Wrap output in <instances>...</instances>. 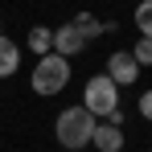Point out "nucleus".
I'll list each match as a JSON object with an SVG mask.
<instances>
[{
    "label": "nucleus",
    "mask_w": 152,
    "mask_h": 152,
    "mask_svg": "<svg viewBox=\"0 0 152 152\" xmlns=\"http://www.w3.org/2000/svg\"><path fill=\"white\" fill-rule=\"evenodd\" d=\"M91 144L99 152H124V124H111V119H99L95 124V136H91Z\"/></svg>",
    "instance_id": "nucleus-6"
},
{
    "label": "nucleus",
    "mask_w": 152,
    "mask_h": 152,
    "mask_svg": "<svg viewBox=\"0 0 152 152\" xmlns=\"http://www.w3.org/2000/svg\"><path fill=\"white\" fill-rule=\"evenodd\" d=\"M86 45H91V41H86V37H82V33H78L70 21L53 29V53H58V58H74V53H86Z\"/></svg>",
    "instance_id": "nucleus-5"
},
{
    "label": "nucleus",
    "mask_w": 152,
    "mask_h": 152,
    "mask_svg": "<svg viewBox=\"0 0 152 152\" xmlns=\"http://www.w3.org/2000/svg\"><path fill=\"white\" fill-rule=\"evenodd\" d=\"M148 152H152V148H148Z\"/></svg>",
    "instance_id": "nucleus-13"
},
{
    "label": "nucleus",
    "mask_w": 152,
    "mask_h": 152,
    "mask_svg": "<svg viewBox=\"0 0 152 152\" xmlns=\"http://www.w3.org/2000/svg\"><path fill=\"white\" fill-rule=\"evenodd\" d=\"M95 124H99V119H95L82 103H74V107L58 111V119H53V136H58V144H62V148L78 152V148H86V144H91Z\"/></svg>",
    "instance_id": "nucleus-1"
},
{
    "label": "nucleus",
    "mask_w": 152,
    "mask_h": 152,
    "mask_svg": "<svg viewBox=\"0 0 152 152\" xmlns=\"http://www.w3.org/2000/svg\"><path fill=\"white\" fill-rule=\"evenodd\" d=\"M33 91L37 95H62L66 86H70V58H58V53H45V58H37V66H33Z\"/></svg>",
    "instance_id": "nucleus-3"
},
{
    "label": "nucleus",
    "mask_w": 152,
    "mask_h": 152,
    "mask_svg": "<svg viewBox=\"0 0 152 152\" xmlns=\"http://www.w3.org/2000/svg\"><path fill=\"white\" fill-rule=\"evenodd\" d=\"M103 74L111 78L115 86H132V82L140 78V66H136V58H132L127 50H111V53H107V70H103Z\"/></svg>",
    "instance_id": "nucleus-4"
},
{
    "label": "nucleus",
    "mask_w": 152,
    "mask_h": 152,
    "mask_svg": "<svg viewBox=\"0 0 152 152\" xmlns=\"http://www.w3.org/2000/svg\"><path fill=\"white\" fill-rule=\"evenodd\" d=\"M17 70H21V45L0 33V78H12Z\"/></svg>",
    "instance_id": "nucleus-7"
},
{
    "label": "nucleus",
    "mask_w": 152,
    "mask_h": 152,
    "mask_svg": "<svg viewBox=\"0 0 152 152\" xmlns=\"http://www.w3.org/2000/svg\"><path fill=\"white\" fill-rule=\"evenodd\" d=\"M136 107H140V115L152 124V91H140V103H136Z\"/></svg>",
    "instance_id": "nucleus-12"
},
{
    "label": "nucleus",
    "mask_w": 152,
    "mask_h": 152,
    "mask_svg": "<svg viewBox=\"0 0 152 152\" xmlns=\"http://www.w3.org/2000/svg\"><path fill=\"white\" fill-rule=\"evenodd\" d=\"M25 45L37 53V58L53 53V29H50V25H33V29H29V37H25Z\"/></svg>",
    "instance_id": "nucleus-9"
},
{
    "label": "nucleus",
    "mask_w": 152,
    "mask_h": 152,
    "mask_svg": "<svg viewBox=\"0 0 152 152\" xmlns=\"http://www.w3.org/2000/svg\"><path fill=\"white\" fill-rule=\"evenodd\" d=\"M127 53L136 58V66H140V70H144V66H152V41H148V37H140V41H136Z\"/></svg>",
    "instance_id": "nucleus-11"
},
{
    "label": "nucleus",
    "mask_w": 152,
    "mask_h": 152,
    "mask_svg": "<svg viewBox=\"0 0 152 152\" xmlns=\"http://www.w3.org/2000/svg\"><path fill=\"white\" fill-rule=\"evenodd\" d=\"M70 25L78 29V33H82V37H86V41H95V37H99V33H111V21H99V17H91V12H78L74 21H70Z\"/></svg>",
    "instance_id": "nucleus-8"
},
{
    "label": "nucleus",
    "mask_w": 152,
    "mask_h": 152,
    "mask_svg": "<svg viewBox=\"0 0 152 152\" xmlns=\"http://www.w3.org/2000/svg\"><path fill=\"white\" fill-rule=\"evenodd\" d=\"M82 107L95 115V119H111V124H124V111H119V86L107 74H91L82 86Z\"/></svg>",
    "instance_id": "nucleus-2"
},
{
    "label": "nucleus",
    "mask_w": 152,
    "mask_h": 152,
    "mask_svg": "<svg viewBox=\"0 0 152 152\" xmlns=\"http://www.w3.org/2000/svg\"><path fill=\"white\" fill-rule=\"evenodd\" d=\"M132 21H136V29H140V37H148V41H152V0H140V4H136Z\"/></svg>",
    "instance_id": "nucleus-10"
}]
</instances>
